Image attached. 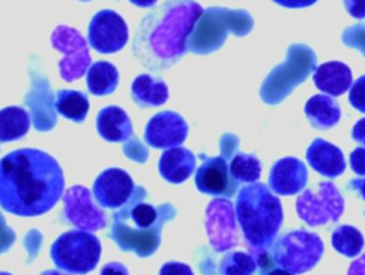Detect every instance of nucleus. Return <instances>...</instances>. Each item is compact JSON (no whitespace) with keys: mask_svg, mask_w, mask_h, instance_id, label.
<instances>
[{"mask_svg":"<svg viewBox=\"0 0 365 275\" xmlns=\"http://www.w3.org/2000/svg\"><path fill=\"white\" fill-rule=\"evenodd\" d=\"M64 191L63 170L50 154L21 148L0 160V207L14 215L37 217L50 211Z\"/></svg>","mask_w":365,"mask_h":275,"instance_id":"1","label":"nucleus"},{"mask_svg":"<svg viewBox=\"0 0 365 275\" xmlns=\"http://www.w3.org/2000/svg\"><path fill=\"white\" fill-rule=\"evenodd\" d=\"M195 0H165L140 21L133 51L135 58L150 71L161 73L187 51V38L202 14Z\"/></svg>","mask_w":365,"mask_h":275,"instance_id":"2","label":"nucleus"},{"mask_svg":"<svg viewBox=\"0 0 365 275\" xmlns=\"http://www.w3.org/2000/svg\"><path fill=\"white\" fill-rule=\"evenodd\" d=\"M235 217L257 261L265 255L278 235L284 218L281 201L267 185L252 182L238 191Z\"/></svg>","mask_w":365,"mask_h":275,"instance_id":"3","label":"nucleus"},{"mask_svg":"<svg viewBox=\"0 0 365 275\" xmlns=\"http://www.w3.org/2000/svg\"><path fill=\"white\" fill-rule=\"evenodd\" d=\"M137 191L134 199L114 214L111 238L121 249L147 256L157 249L163 224L174 217V208L168 204L154 207L143 202L138 199L141 188Z\"/></svg>","mask_w":365,"mask_h":275,"instance_id":"4","label":"nucleus"},{"mask_svg":"<svg viewBox=\"0 0 365 275\" xmlns=\"http://www.w3.org/2000/svg\"><path fill=\"white\" fill-rule=\"evenodd\" d=\"M50 255L57 268L84 275L97 266L101 255V244L90 231L70 229L51 244Z\"/></svg>","mask_w":365,"mask_h":275,"instance_id":"5","label":"nucleus"},{"mask_svg":"<svg viewBox=\"0 0 365 275\" xmlns=\"http://www.w3.org/2000/svg\"><path fill=\"white\" fill-rule=\"evenodd\" d=\"M322 239L305 229H294L278 238L272 248V258L278 266L292 274L311 271L322 258Z\"/></svg>","mask_w":365,"mask_h":275,"instance_id":"6","label":"nucleus"},{"mask_svg":"<svg viewBox=\"0 0 365 275\" xmlns=\"http://www.w3.org/2000/svg\"><path fill=\"white\" fill-rule=\"evenodd\" d=\"M344 208V197L331 181L319 182L317 190L304 191L295 201L298 217L311 227L338 221Z\"/></svg>","mask_w":365,"mask_h":275,"instance_id":"7","label":"nucleus"},{"mask_svg":"<svg viewBox=\"0 0 365 275\" xmlns=\"http://www.w3.org/2000/svg\"><path fill=\"white\" fill-rule=\"evenodd\" d=\"M50 41L56 50L64 54L58 61L60 76L64 81L70 83L80 78L91 66L88 44L78 30L60 24L53 30Z\"/></svg>","mask_w":365,"mask_h":275,"instance_id":"8","label":"nucleus"},{"mask_svg":"<svg viewBox=\"0 0 365 275\" xmlns=\"http://www.w3.org/2000/svg\"><path fill=\"white\" fill-rule=\"evenodd\" d=\"M128 41V27L114 10L97 11L88 26V44L101 54L120 51Z\"/></svg>","mask_w":365,"mask_h":275,"instance_id":"9","label":"nucleus"},{"mask_svg":"<svg viewBox=\"0 0 365 275\" xmlns=\"http://www.w3.org/2000/svg\"><path fill=\"white\" fill-rule=\"evenodd\" d=\"M234 205L227 198L212 199L205 209V231L217 252L231 249L238 244Z\"/></svg>","mask_w":365,"mask_h":275,"instance_id":"10","label":"nucleus"},{"mask_svg":"<svg viewBox=\"0 0 365 275\" xmlns=\"http://www.w3.org/2000/svg\"><path fill=\"white\" fill-rule=\"evenodd\" d=\"M64 215L78 229L97 231L107 224L103 209L91 199L90 191L83 185H73L63 194Z\"/></svg>","mask_w":365,"mask_h":275,"instance_id":"11","label":"nucleus"},{"mask_svg":"<svg viewBox=\"0 0 365 275\" xmlns=\"http://www.w3.org/2000/svg\"><path fill=\"white\" fill-rule=\"evenodd\" d=\"M188 134V124L175 111H160L150 118L144 140L154 148H173L181 145Z\"/></svg>","mask_w":365,"mask_h":275,"instance_id":"12","label":"nucleus"},{"mask_svg":"<svg viewBox=\"0 0 365 275\" xmlns=\"http://www.w3.org/2000/svg\"><path fill=\"white\" fill-rule=\"evenodd\" d=\"M135 191L133 178L121 168L104 170L93 184V194L104 208H120L128 202Z\"/></svg>","mask_w":365,"mask_h":275,"instance_id":"13","label":"nucleus"},{"mask_svg":"<svg viewBox=\"0 0 365 275\" xmlns=\"http://www.w3.org/2000/svg\"><path fill=\"white\" fill-rule=\"evenodd\" d=\"M237 181L230 174V167L224 157L205 158L197 168L195 185L198 191L210 195H234Z\"/></svg>","mask_w":365,"mask_h":275,"instance_id":"14","label":"nucleus"},{"mask_svg":"<svg viewBox=\"0 0 365 275\" xmlns=\"http://www.w3.org/2000/svg\"><path fill=\"white\" fill-rule=\"evenodd\" d=\"M308 180L305 164L295 157H284L269 170L268 184L274 194L294 195L304 190Z\"/></svg>","mask_w":365,"mask_h":275,"instance_id":"15","label":"nucleus"},{"mask_svg":"<svg viewBox=\"0 0 365 275\" xmlns=\"http://www.w3.org/2000/svg\"><path fill=\"white\" fill-rule=\"evenodd\" d=\"M307 161L317 172L324 177L335 178L345 171L342 151L324 138H315L307 150Z\"/></svg>","mask_w":365,"mask_h":275,"instance_id":"16","label":"nucleus"},{"mask_svg":"<svg viewBox=\"0 0 365 275\" xmlns=\"http://www.w3.org/2000/svg\"><path fill=\"white\" fill-rule=\"evenodd\" d=\"M314 84L321 91L336 97L348 91L352 85L351 68L341 61H328L319 64L312 74Z\"/></svg>","mask_w":365,"mask_h":275,"instance_id":"17","label":"nucleus"},{"mask_svg":"<svg viewBox=\"0 0 365 275\" xmlns=\"http://www.w3.org/2000/svg\"><path fill=\"white\" fill-rule=\"evenodd\" d=\"M195 168L194 154L184 147L167 148L158 162L161 177L171 184L184 182Z\"/></svg>","mask_w":365,"mask_h":275,"instance_id":"18","label":"nucleus"},{"mask_svg":"<svg viewBox=\"0 0 365 275\" xmlns=\"http://www.w3.org/2000/svg\"><path fill=\"white\" fill-rule=\"evenodd\" d=\"M98 134L110 142H123L133 134L131 120L118 105H108L100 110L96 118Z\"/></svg>","mask_w":365,"mask_h":275,"instance_id":"19","label":"nucleus"},{"mask_svg":"<svg viewBox=\"0 0 365 275\" xmlns=\"http://www.w3.org/2000/svg\"><path fill=\"white\" fill-rule=\"evenodd\" d=\"M131 95L140 107H157L168 100V85L160 77L138 74L131 84Z\"/></svg>","mask_w":365,"mask_h":275,"instance_id":"20","label":"nucleus"},{"mask_svg":"<svg viewBox=\"0 0 365 275\" xmlns=\"http://www.w3.org/2000/svg\"><path fill=\"white\" fill-rule=\"evenodd\" d=\"M305 115L311 125L318 130L334 127L341 118V108L331 95L317 94L312 95L304 107Z\"/></svg>","mask_w":365,"mask_h":275,"instance_id":"21","label":"nucleus"},{"mask_svg":"<svg viewBox=\"0 0 365 275\" xmlns=\"http://www.w3.org/2000/svg\"><path fill=\"white\" fill-rule=\"evenodd\" d=\"M31 125L29 113L17 105L0 110V142H9L23 138Z\"/></svg>","mask_w":365,"mask_h":275,"instance_id":"22","label":"nucleus"},{"mask_svg":"<svg viewBox=\"0 0 365 275\" xmlns=\"http://www.w3.org/2000/svg\"><path fill=\"white\" fill-rule=\"evenodd\" d=\"M118 84V71L108 61H96L87 71V87L94 95L111 94Z\"/></svg>","mask_w":365,"mask_h":275,"instance_id":"23","label":"nucleus"},{"mask_svg":"<svg viewBox=\"0 0 365 275\" xmlns=\"http://www.w3.org/2000/svg\"><path fill=\"white\" fill-rule=\"evenodd\" d=\"M56 110L64 118L71 120L74 123L84 121L90 103L88 97L83 91L77 90H60L56 94Z\"/></svg>","mask_w":365,"mask_h":275,"instance_id":"24","label":"nucleus"},{"mask_svg":"<svg viewBox=\"0 0 365 275\" xmlns=\"http://www.w3.org/2000/svg\"><path fill=\"white\" fill-rule=\"evenodd\" d=\"M334 249L348 258L359 255L364 248V237L361 231L352 225H339L331 235Z\"/></svg>","mask_w":365,"mask_h":275,"instance_id":"25","label":"nucleus"},{"mask_svg":"<svg viewBox=\"0 0 365 275\" xmlns=\"http://www.w3.org/2000/svg\"><path fill=\"white\" fill-rule=\"evenodd\" d=\"M230 174L237 182H255L261 175V162L252 154L237 152L230 162Z\"/></svg>","mask_w":365,"mask_h":275,"instance_id":"26","label":"nucleus"},{"mask_svg":"<svg viewBox=\"0 0 365 275\" xmlns=\"http://www.w3.org/2000/svg\"><path fill=\"white\" fill-rule=\"evenodd\" d=\"M255 269L257 261L248 252H228L220 262L221 275H254Z\"/></svg>","mask_w":365,"mask_h":275,"instance_id":"27","label":"nucleus"},{"mask_svg":"<svg viewBox=\"0 0 365 275\" xmlns=\"http://www.w3.org/2000/svg\"><path fill=\"white\" fill-rule=\"evenodd\" d=\"M349 104L365 114V74L361 76L349 88Z\"/></svg>","mask_w":365,"mask_h":275,"instance_id":"28","label":"nucleus"},{"mask_svg":"<svg viewBox=\"0 0 365 275\" xmlns=\"http://www.w3.org/2000/svg\"><path fill=\"white\" fill-rule=\"evenodd\" d=\"M160 275H194V272L187 264L170 261L161 266Z\"/></svg>","mask_w":365,"mask_h":275,"instance_id":"29","label":"nucleus"},{"mask_svg":"<svg viewBox=\"0 0 365 275\" xmlns=\"http://www.w3.org/2000/svg\"><path fill=\"white\" fill-rule=\"evenodd\" d=\"M349 164L355 174L365 177V147H356L351 152Z\"/></svg>","mask_w":365,"mask_h":275,"instance_id":"30","label":"nucleus"},{"mask_svg":"<svg viewBox=\"0 0 365 275\" xmlns=\"http://www.w3.org/2000/svg\"><path fill=\"white\" fill-rule=\"evenodd\" d=\"M348 14L354 19H365V0H344Z\"/></svg>","mask_w":365,"mask_h":275,"instance_id":"31","label":"nucleus"},{"mask_svg":"<svg viewBox=\"0 0 365 275\" xmlns=\"http://www.w3.org/2000/svg\"><path fill=\"white\" fill-rule=\"evenodd\" d=\"M100 275H128V269L120 262H108L101 268Z\"/></svg>","mask_w":365,"mask_h":275,"instance_id":"32","label":"nucleus"},{"mask_svg":"<svg viewBox=\"0 0 365 275\" xmlns=\"http://www.w3.org/2000/svg\"><path fill=\"white\" fill-rule=\"evenodd\" d=\"M351 137L358 141L359 144L365 145V118H361L355 123V125L352 127L351 131Z\"/></svg>","mask_w":365,"mask_h":275,"instance_id":"33","label":"nucleus"},{"mask_svg":"<svg viewBox=\"0 0 365 275\" xmlns=\"http://www.w3.org/2000/svg\"><path fill=\"white\" fill-rule=\"evenodd\" d=\"M272 1L282 7H288V9H301V7L312 6L318 0H272Z\"/></svg>","mask_w":365,"mask_h":275,"instance_id":"34","label":"nucleus"},{"mask_svg":"<svg viewBox=\"0 0 365 275\" xmlns=\"http://www.w3.org/2000/svg\"><path fill=\"white\" fill-rule=\"evenodd\" d=\"M346 275H365V254L349 265Z\"/></svg>","mask_w":365,"mask_h":275,"instance_id":"35","label":"nucleus"},{"mask_svg":"<svg viewBox=\"0 0 365 275\" xmlns=\"http://www.w3.org/2000/svg\"><path fill=\"white\" fill-rule=\"evenodd\" d=\"M349 188L356 191L365 199V178H355L348 184Z\"/></svg>","mask_w":365,"mask_h":275,"instance_id":"36","label":"nucleus"},{"mask_svg":"<svg viewBox=\"0 0 365 275\" xmlns=\"http://www.w3.org/2000/svg\"><path fill=\"white\" fill-rule=\"evenodd\" d=\"M130 3H133L134 6H138V7H153L158 0H128Z\"/></svg>","mask_w":365,"mask_h":275,"instance_id":"37","label":"nucleus"},{"mask_svg":"<svg viewBox=\"0 0 365 275\" xmlns=\"http://www.w3.org/2000/svg\"><path fill=\"white\" fill-rule=\"evenodd\" d=\"M265 275H295L287 269H282V268H274L271 271H268Z\"/></svg>","mask_w":365,"mask_h":275,"instance_id":"38","label":"nucleus"},{"mask_svg":"<svg viewBox=\"0 0 365 275\" xmlns=\"http://www.w3.org/2000/svg\"><path fill=\"white\" fill-rule=\"evenodd\" d=\"M40 275H68V274H64V272H60V271H56V269H48V271L41 272Z\"/></svg>","mask_w":365,"mask_h":275,"instance_id":"39","label":"nucleus"},{"mask_svg":"<svg viewBox=\"0 0 365 275\" xmlns=\"http://www.w3.org/2000/svg\"><path fill=\"white\" fill-rule=\"evenodd\" d=\"M0 275H11V274H9V272H0Z\"/></svg>","mask_w":365,"mask_h":275,"instance_id":"40","label":"nucleus"}]
</instances>
